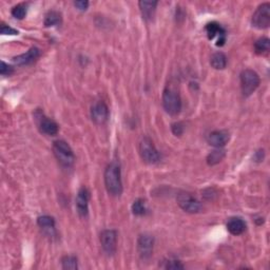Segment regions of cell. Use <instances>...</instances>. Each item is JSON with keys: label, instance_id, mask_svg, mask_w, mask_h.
<instances>
[{"label": "cell", "instance_id": "obj_10", "mask_svg": "<svg viewBox=\"0 0 270 270\" xmlns=\"http://www.w3.org/2000/svg\"><path fill=\"white\" fill-rule=\"evenodd\" d=\"M154 238L150 235H142L137 239V251L143 260H148L153 254Z\"/></svg>", "mask_w": 270, "mask_h": 270}, {"label": "cell", "instance_id": "obj_18", "mask_svg": "<svg viewBox=\"0 0 270 270\" xmlns=\"http://www.w3.org/2000/svg\"><path fill=\"white\" fill-rule=\"evenodd\" d=\"M37 224L38 226L44 229L45 231H48L51 233V231L55 230V220L49 215H43L37 219Z\"/></svg>", "mask_w": 270, "mask_h": 270}, {"label": "cell", "instance_id": "obj_23", "mask_svg": "<svg viewBox=\"0 0 270 270\" xmlns=\"http://www.w3.org/2000/svg\"><path fill=\"white\" fill-rule=\"evenodd\" d=\"M132 212H133V214L135 215H143L146 213V203L142 199H139V200H136L134 203H133V205H132Z\"/></svg>", "mask_w": 270, "mask_h": 270}, {"label": "cell", "instance_id": "obj_5", "mask_svg": "<svg viewBox=\"0 0 270 270\" xmlns=\"http://www.w3.org/2000/svg\"><path fill=\"white\" fill-rule=\"evenodd\" d=\"M140 154L142 159L147 164H157L159 160V153L153 142L149 137H143L140 143Z\"/></svg>", "mask_w": 270, "mask_h": 270}, {"label": "cell", "instance_id": "obj_25", "mask_svg": "<svg viewBox=\"0 0 270 270\" xmlns=\"http://www.w3.org/2000/svg\"><path fill=\"white\" fill-rule=\"evenodd\" d=\"M64 269H77V259L73 255H65L62 260Z\"/></svg>", "mask_w": 270, "mask_h": 270}, {"label": "cell", "instance_id": "obj_15", "mask_svg": "<svg viewBox=\"0 0 270 270\" xmlns=\"http://www.w3.org/2000/svg\"><path fill=\"white\" fill-rule=\"evenodd\" d=\"M39 56H40V50L38 48L33 47L27 53L14 57L13 62L18 65H28L37 61Z\"/></svg>", "mask_w": 270, "mask_h": 270}, {"label": "cell", "instance_id": "obj_14", "mask_svg": "<svg viewBox=\"0 0 270 270\" xmlns=\"http://www.w3.org/2000/svg\"><path fill=\"white\" fill-rule=\"evenodd\" d=\"M230 135L225 130H217L213 131L211 133H209L207 136V142L209 145H211L215 148H222L224 147L226 143L229 142Z\"/></svg>", "mask_w": 270, "mask_h": 270}, {"label": "cell", "instance_id": "obj_29", "mask_svg": "<svg viewBox=\"0 0 270 270\" xmlns=\"http://www.w3.org/2000/svg\"><path fill=\"white\" fill-rule=\"evenodd\" d=\"M172 132L176 136H181L184 133V125L182 123H175L172 125Z\"/></svg>", "mask_w": 270, "mask_h": 270}, {"label": "cell", "instance_id": "obj_16", "mask_svg": "<svg viewBox=\"0 0 270 270\" xmlns=\"http://www.w3.org/2000/svg\"><path fill=\"white\" fill-rule=\"evenodd\" d=\"M227 229L233 236H239L246 230V223L241 218H231L227 223Z\"/></svg>", "mask_w": 270, "mask_h": 270}, {"label": "cell", "instance_id": "obj_4", "mask_svg": "<svg viewBox=\"0 0 270 270\" xmlns=\"http://www.w3.org/2000/svg\"><path fill=\"white\" fill-rule=\"evenodd\" d=\"M260 76L254 70H244L241 73V88L244 96H250L260 86Z\"/></svg>", "mask_w": 270, "mask_h": 270}, {"label": "cell", "instance_id": "obj_28", "mask_svg": "<svg viewBox=\"0 0 270 270\" xmlns=\"http://www.w3.org/2000/svg\"><path fill=\"white\" fill-rule=\"evenodd\" d=\"M14 72L13 67L7 64L4 62H1V68H0V73L3 76H10Z\"/></svg>", "mask_w": 270, "mask_h": 270}, {"label": "cell", "instance_id": "obj_9", "mask_svg": "<svg viewBox=\"0 0 270 270\" xmlns=\"http://www.w3.org/2000/svg\"><path fill=\"white\" fill-rule=\"evenodd\" d=\"M100 244L108 255H113L116 253L117 233L115 230H104L100 233Z\"/></svg>", "mask_w": 270, "mask_h": 270}, {"label": "cell", "instance_id": "obj_6", "mask_svg": "<svg viewBox=\"0 0 270 270\" xmlns=\"http://www.w3.org/2000/svg\"><path fill=\"white\" fill-rule=\"evenodd\" d=\"M34 116L36 124H37L38 129L40 130L41 133L49 136H54L58 133L59 127L56 122H54L53 119L47 117L43 111L37 110L35 112Z\"/></svg>", "mask_w": 270, "mask_h": 270}, {"label": "cell", "instance_id": "obj_22", "mask_svg": "<svg viewBox=\"0 0 270 270\" xmlns=\"http://www.w3.org/2000/svg\"><path fill=\"white\" fill-rule=\"evenodd\" d=\"M224 158H225V151H223V150H221L219 148V150H214V151H212L208 155L207 163L210 166L217 165L220 163V161H222V159H223Z\"/></svg>", "mask_w": 270, "mask_h": 270}, {"label": "cell", "instance_id": "obj_2", "mask_svg": "<svg viewBox=\"0 0 270 270\" xmlns=\"http://www.w3.org/2000/svg\"><path fill=\"white\" fill-rule=\"evenodd\" d=\"M53 152L55 155L58 163L63 167L70 168L73 166L75 161V157L73 150L64 141H56L53 143Z\"/></svg>", "mask_w": 270, "mask_h": 270}, {"label": "cell", "instance_id": "obj_27", "mask_svg": "<svg viewBox=\"0 0 270 270\" xmlns=\"http://www.w3.org/2000/svg\"><path fill=\"white\" fill-rule=\"evenodd\" d=\"M0 33L2 35H18L17 30L11 28L10 26L4 25V23H2L1 27H0Z\"/></svg>", "mask_w": 270, "mask_h": 270}, {"label": "cell", "instance_id": "obj_8", "mask_svg": "<svg viewBox=\"0 0 270 270\" xmlns=\"http://www.w3.org/2000/svg\"><path fill=\"white\" fill-rule=\"evenodd\" d=\"M177 204L184 211L188 213H197L202 209L201 203L187 192H181L177 195Z\"/></svg>", "mask_w": 270, "mask_h": 270}, {"label": "cell", "instance_id": "obj_7", "mask_svg": "<svg viewBox=\"0 0 270 270\" xmlns=\"http://www.w3.org/2000/svg\"><path fill=\"white\" fill-rule=\"evenodd\" d=\"M253 26L256 29H267L270 25V4L268 2L261 4L253 15Z\"/></svg>", "mask_w": 270, "mask_h": 270}, {"label": "cell", "instance_id": "obj_3", "mask_svg": "<svg viewBox=\"0 0 270 270\" xmlns=\"http://www.w3.org/2000/svg\"><path fill=\"white\" fill-rule=\"evenodd\" d=\"M163 106L170 115H176L182 109V99L179 94L171 88H166L163 93Z\"/></svg>", "mask_w": 270, "mask_h": 270}, {"label": "cell", "instance_id": "obj_12", "mask_svg": "<svg viewBox=\"0 0 270 270\" xmlns=\"http://www.w3.org/2000/svg\"><path fill=\"white\" fill-rule=\"evenodd\" d=\"M91 118L96 125H104L109 118V109L103 101H98L91 108Z\"/></svg>", "mask_w": 270, "mask_h": 270}, {"label": "cell", "instance_id": "obj_13", "mask_svg": "<svg viewBox=\"0 0 270 270\" xmlns=\"http://www.w3.org/2000/svg\"><path fill=\"white\" fill-rule=\"evenodd\" d=\"M89 201H90V192L86 187H81L79 191L76 199V207L77 212L82 218H86L89 212Z\"/></svg>", "mask_w": 270, "mask_h": 270}, {"label": "cell", "instance_id": "obj_1", "mask_svg": "<svg viewBox=\"0 0 270 270\" xmlns=\"http://www.w3.org/2000/svg\"><path fill=\"white\" fill-rule=\"evenodd\" d=\"M105 185L107 191L113 196H119L123 193V183L121 167L116 161H112L105 170Z\"/></svg>", "mask_w": 270, "mask_h": 270}, {"label": "cell", "instance_id": "obj_19", "mask_svg": "<svg viewBox=\"0 0 270 270\" xmlns=\"http://www.w3.org/2000/svg\"><path fill=\"white\" fill-rule=\"evenodd\" d=\"M210 64H211V65L215 70H223L227 65V57L225 56V54L222 52L214 53L211 56Z\"/></svg>", "mask_w": 270, "mask_h": 270}, {"label": "cell", "instance_id": "obj_21", "mask_svg": "<svg viewBox=\"0 0 270 270\" xmlns=\"http://www.w3.org/2000/svg\"><path fill=\"white\" fill-rule=\"evenodd\" d=\"M270 50V40L267 37L257 39L254 44V52L257 55H265Z\"/></svg>", "mask_w": 270, "mask_h": 270}, {"label": "cell", "instance_id": "obj_26", "mask_svg": "<svg viewBox=\"0 0 270 270\" xmlns=\"http://www.w3.org/2000/svg\"><path fill=\"white\" fill-rule=\"evenodd\" d=\"M166 265L164 266L166 269H184V265L179 262V261H173V260H169L165 262Z\"/></svg>", "mask_w": 270, "mask_h": 270}, {"label": "cell", "instance_id": "obj_24", "mask_svg": "<svg viewBox=\"0 0 270 270\" xmlns=\"http://www.w3.org/2000/svg\"><path fill=\"white\" fill-rule=\"evenodd\" d=\"M11 13H12V16L16 18V19L21 20L27 15V7L25 4H17L13 9H12Z\"/></svg>", "mask_w": 270, "mask_h": 270}, {"label": "cell", "instance_id": "obj_30", "mask_svg": "<svg viewBox=\"0 0 270 270\" xmlns=\"http://www.w3.org/2000/svg\"><path fill=\"white\" fill-rule=\"evenodd\" d=\"M74 5L80 11H86L89 7V1H87V0H79V1L74 2Z\"/></svg>", "mask_w": 270, "mask_h": 270}, {"label": "cell", "instance_id": "obj_20", "mask_svg": "<svg viewBox=\"0 0 270 270\" xmlns=\"http://www.w3.org/2000/svg\"><path fill=\"white\" fill-rule=\"evenodd\" d=\"M62 14L58 13L56 11H50L48 12L45 18V26L47 28L54 27V26H59L62 23Z\"/></svg>", "mask_w": 270, "mask_h": 270}, {"label": "cell", "instance_id": "obj_11", "mask_svg": "<svg viewBox=\"0 0 270 270\" xmlns=\"http://www.w3.org/2000/svg\"><path fill=\"white\" fill-rule=\"evenodd\" d=\"M206 33L208 38L211 40L214 38H218L217 40V46L218 47H223L226 41V32L225 30L219 25L218 22H210L205 28Z\"/></svg>", "mask_w": 270, "mask_h": 270}, {"label": "cell", "instance_id": "obj_17", "mask_svg": "<svg viewBox=\"0 0 270 270\" xmlns=\"http://www.w3.org/2000/svg\"><path fill=\"white\" fill-rule=\"evenodd\" d=\"M139 5L143 19H152L155 9H157L158 1H146V0H142V1L139 2Z\"/></svg>", "mask_w": 270, "mask_h": 270}]
</instances>
